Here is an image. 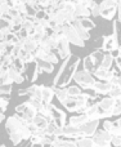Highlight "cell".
<instances>
[{
  "instance_id": "cell-17",
  "label": "cell",
  "mask_w": 121,
  "mask_h": 147,
  "mask_svg": "<svg viewBox=\"0 0 121 147\" xmlns=\"http://www.w3.org/2000/svg\"><path fill=\"white\" fill-rule=\"evenodd\" d=\"M71 25L73 26V28L76 30V32L79 34V36H80L84 41H86V40H89V39H90V32H89L86 28H84L83 26H81V23H80V21H79V20H75L72 23H71Z\"/></svg>"
},
{
  "instance_id": "cell-6",
  "label": "cell",
  "mask_w": 121,
  "mask_h": 147,
  "mask_svg": "<svg viewBox=\"0 0 121 147\" xmlns=\"http://www.w3.org/2000/svg\"><path fill=\"white\" fill-rule=\"evenodd\" d=\"M15 115H18L19 117H22V119L26 120L27 123H31L34 117L38 115V110H35L34 107H31L27 102H23V103L15 106Z\"/></svg>"
},
{
  "instance_id": "cell-24",
  "label": "cell",
  "mask_w": 121,
  "mask_h": 147,
  "mask_svg": "<svg viewBox=\"0 0 121 147\" xmlns=\"http://www.w3.org/2000/svg\"><path fill=\"white\" fill-rule=\"evenodd\" d=\"M8 74H9V78L13 80V83H15V84H22L23 81H25V76H23L21 72H18L17 70L13 67V65H12V67L8 70Z\"/></svg>"
},
{
  "instance_id": "cell-37",
  "label": "cell",
  "mask_w": 121,
  "mask_h": 147,
  "mask_svg": "<svg viewBox=\"0 0 121 147\" xmlns=\"http://www.w3.org/2000/svg\"><path fill=\"white\" fill-rule=\"evenodd\" d=\"M89 10H90V16H93V17H98L99 16V4L97 1H94L93 4H91V7L89 8Z\"/></svg>"
},
{
  "instance_id": "cell-13",
  "label": "cell",
  "mask_w": 121,
  "mask_h": 147,
  "mask_svg": "<svg viewBox=\"0 0 121 147\" xmlns=\"http://www.w3.org/2000/svg\"><path fill=\"white\" fill-rule=\"evenodd\" d=\"M97 102H94L93 105H90V106L85 110V112H84L85 116L89 119V121H101L102 120L101 111H99V107H98V105H97Z\"/></svg>"
},
{
  "instance_id": "cell-18",
  "label": "cell",
  "mask_w": 121,
  "mask_h": 147,
  "mask_svg": "<svg viewBox=\"0 0 121 147\" xmlns=\"http://www.w3.org/2000/svg\"><path fill=\"white\" fill-rule=\"evenodd\" d=\"M88 121L89 119L85 116V114H79V115H75V116H71L68 119L67 124L71 125V127H81V125H84Z\"/></svg>"
},
{
  "instance_id": "cell-45",
  "label": "cell",
  "mask_w": 121,
  "mask_h": 147,
  "mask_svg": "<svg viewBox=\"0 0 121 147\" xmlns=\"http://www.w3.org/2000/svg\"><path fill=\"white\" fill-rule=\"evenodd\" d=\"M9 16L12 18H14V17H17V16H19V13L17 12V9H14V8H10V9H9Z\"/></svg>"
},
{
  "instance_id": "cell-53",
  "label": "cell",
  "mask_w": 121,
  "mask_h": 147,
  "mask_svg": "<svg viewBox=\"0 0 121 147\" xmlns=\"http://www.w3.org/2000/svg\"><path fill=\"white\" fill-rule=\"evenodd\" d=\"M115 1H117V0H115Z\"/></svg>"
},
{
  "instance_id": "cell-35",
  "label": "cell",
  "mask_w": 121,
  "mask_h": 147,
  "mask_svg": "<svg viewBox=\"0 0 121 147\" xmlns=\"http://www.w3.org/2000/svg\"><path fill=\"white\" fill-rule=\"evenodd\" d=\"M8 105H9V98L5 96L0 97V112H1V114H4V112L7 111Z\"/></svg>"
},
{
  "instance_id": "cell-43",
  "label": "cell",
  "mask_w": 121,
  "mask_h": 147,
  "mask_svg": "<svg viewBox=\"0 0 121 147\" xmlns=\"http://www.w3.org/2000/svg\"><path fill=\"white\" fill-rule=\"evenodd\" d=\"M0 32H1L4 36H8L10 34V28L8 27V26H5V27H0Z\"/></svg>"
},
{
  "instance_id": "cell-34",
  "label": "cell",
  "mask_w": 121,
  "mask_h": 147,
  "mask_svg": "<svg viewBox=\"0 0 121 147\" xmlns=\"http://www.w3.org/2000/svg\"><path fill=\"white\" fill-rule=\"evenodd\" d=\"M46 53H48V52L44 51L41 47L38 45V48L35 49V52H34L32 54H34V58H35V61H38V59H44V58H45Z\"/></svg>"
},
{
  "instance_id": "cell-31",
  "label": "cell",
  "mask_w": 121,
  "mask_h": 147,
  "mask_svg": "<svg viewBox=\"0 0 121 147\" xmlns=\"http://www.w3.org/2000/svg\"><path fill=\"white\" fill-rule=\"evenodd\" d=\"M43 61H46V62H49V63H52V65H57L59 62V58H58V56L56 54V52H48L46 56H45V58H44Z\"/></svg>"
},
{
  "instance_id": "cell-23",
  "label": "cell",
  "mask_w": 121,
  "mask_h": 147,
  "mask_svg": "<svg viewBox=\"0 0 121 147\" xmlns=\"http://www.w3.org/2000/svg\"><path fill=\"white\" fill-rule=\"evenodd\" d=\"M32 123L34 125H35L36 128H38L39 130H43V132H45V129H46V127H48V124H49V121L45 119V117H43V116H40V115H36L35 117L32 119Z\"/></svg>"
},
{
  "instance_id": "cell-3",
  "label": "cell",
  "mask_w": 121,
  "mask_h": 147,
  "mask_svg": "<svg viewBox=\"0 0 121 147\" xmlns=\"http://www.w3.org/2000/svg\"><path fill=\"white\" fill-rule=\"evenodd\" d=\"M73 81L76 83V85L81 89V90H89L93 89L94 84L97 83L95 78L91 74L84 71V70H77V72L73 76Z\"/></svg>"
},
{
  "instance_id": "cell-28",
  "label": "cell",
  "mask_w": 121,
  "mask_h": 147,
  "mask_svg": "<svg viewBox=\"0 0 121 147\" xmlns=\"http://www.w3.org/2000/svg\"><path fill=\"white\" fill-rule=\"evenodd\" d=\"M53 147H77L76 141L66 140V138H57V141L53 143Z\"/></svg>"
},
{
  "instance_id": "cell-22",
  "label": "cell",
  "mask_w": 121,
  "mask_h": 147,
  "mask_svg": "<svg viewBox=\"0 0 121 147\" xmlns=\"http://www.w3.org/2000/svg\"><path fill=\"white\" fill-rule=\"evenodd\" d=\"M35 65L41 72L52 74L54 71V65L49 63V62H46V61H43V59H38V61H35Z\"/></svg>"
},
{
  "instance_id": "cell-25",
  "label": "cell",
  "mask_w": 121,
  "mask_h": 147,
  "mask_svg": "<svg viewBox=\"0 0 121 147\" xmlns=\"http://www.w3.org/2000/svg\"><path fill=\"white\" fill-rule=\"evenodd\" d=\"M54 96H56V98L59 101V103L63 105L68 99L67 88H56V86H54Z\"/></svg>"
},
{
  "instance_id": "cell-44",
  "label": "cell",
  "mask_w": 121,
  "mask_h": 147,
  "mask_svg": "<svg viewBox=\"0 0 121 147\" xmlns=\"http://www.w3.org/2000/svg\"><path fill=\"white\" fill-rule=\"evenodd\" d=\"M117 20L121 22V0H117Z\"/></svg>"
},
{
  "instance_id": "cell-46",
  "label": "cell",
  "mask_w": 121,
  "mask_h": 147,
  "mask_svg": "<svg viewBox=\"0 0 121 147\" xmlns=\"http://www.w3.org/2000/svg\"><path fill=\"white\" fill-rule=\"evenodd\" d=\"M115 63H116V66H120L121 65V48H119V54L115 58Z\"/></svg>"
},
{
  "instance_id": "cell-11",
  "label": "cell",
  "mask_w": 121,
  "mask_h": 147,
  "mask_svg": "<svg viewBox=\"0 0 121 147\" xmlns=\"http://www.w3.org/2000/svg\"><path fill=\"white\" fill-rule=\"evenodd\" d=\"M116 49H119V44H117L114 34L104 36L103 41H102V49L101 51L103 52V53H112V52L116 51Z\"/></svg>"
},
{
  "instance_id": "cell-27",
  "label": "cell",
  "mask_w": 121,
  "mask_h": 147,
  "mask_svg": "<svg viewBox=\"0 0 121 147\" xmlns=\"http://www.w3.org/2000/svg\"><path fill=\"white\" fill-rule=\"evenodd\" d=\"M115 63V58L112 57L111 53H104L103 61H102V65L99 69H104V70H111L112 65Z\"/></svg>"
},
{
  "instance_id": "cell-16",
  "label": "cell",
  "mask_w": 121,
  "mask_h": 147,
  "mask_svg": "<svg viewBox=\"0 0 121 147\" xmlns=\"http://www.w3.org/2000/svg\"><path fill=\"white\" fill-rule=\"evenodd\" d=\"M54 86H46L43 85V90H41V102L43 103H52L54 98Z\"/></svg>"
},
{
  "instance_id": "cell-14",
  "label": "cell",
  "mask_w": 121,
  "mask_h": 147,
  "mask_svg": "<svg viewBox=\"0 0 121 147\" xmlns=\"http://www.w3.org/2000/svg\"><path fill=\"white\" fill-rule=\"evenodd\" d=\"M114 88L111 83H103V81H98L94 84L93 86V90L95 92L97 96H108V93L111 92V89Z\"/></svg>"
},
{
  "instance_id": "cell-40",
  "label": "cell",
  "mask_w": 121,
  "mask_h": 147,
  "mask_svg": "<svg viewBox=\"0 0 121 147\" xmlns=\"http://www.w3.org/2000/svg\"><path fill=\"white\" fill-rule=\"evenodd\" d=\"M36 12H38V10H36L35 8L27 7V9H26V16H27V17H35V16H36Z\"/></svg>"
},
{
  "instance_id": "cell-36",
  "label": "cell",
  "mask_w": 121,
  "mask_h": 147,
  "mask_svg": "<svg viewBox=\"0 0 121 147\" xmlns=\"http://www.w3.org/2000/svg\"><path fill=\"white\" fill-rule=\"evenodd\" d=\"M12 93V85H0V96H10Z\"/></svg>"
},
{
  "instance_id": "cell-50",
  "label": "cell",
  "mask_w": 121,
  "mask_h": 147,
  "mask_svg": "<svg viewBox=\"0 0 121 147\" xmlns=\"http://www.w3.org/2000/svg\"><path fill=\"white\" fill-rule=\"evenodd\" d=\"M4 40H5V36L3 35L1 32H0V43H1V41H4Z\"/></svg>"
},
{
  "instance_id": "cell-32",
  "label": "cell",
  "mask_w": 121,
  "mask_h": 147,
  "mask_svg": "<svg viewBox=\"0 0 121 147\" xmlns=\"http://www.w3.org/2000/svg\"><path fill=\"white\" fill-rule=\"evenodd\" d=\"M81 23V26H83L84 28H86V30L90 32V30H93V28H95V23L93 22V21L90 20V18H83V20H79Z\"/></svg>"
},
{
  "instance_id": "cell-12",
  "label": "cell",
  "mask_w": 121,
  "mask_h": 147,
  "mask_svg": "<svg viewBox=\"0 0 121 147\" xmlns=\"http://www.w3.org/2000/svg\"><path fill=\"white\" fill-rule=\"evenodd\" d=\"M57 52V56H58V58H61L63 61V59L68 58V57L71 56V49H70V43H68L67 40H66L65 38H61L59 43H58V47H57L56 49Z\"/></svg>"
},
{
  "instance_id": "cell-30",
  "label": "cell",
  "mask_w": 121,
  "mask_h": 147,
  "mask_svg": "<svg viewBox=\"0 0 121 147\" xmlns=\"http://www.w3.org/2000/svg\"><path fill=\"white\" fill-rule=\"evenodd\" d=\"M76 145L77 147H95L91 138H80L76 141Z\"/></svg>"
},
{
  "instance_id": "cell-5",
  "label": "cell",
  "mask_w": 121,
  "mask_h": 147,
  "mask_svg": "<svg viewBox=\"0 0 121 147\" xmlns=\"http://www.w3.org/2000/svg\"><path fill=\"white\" fill-rule=\"evenodd\" d=\"M62 35H63V38H65L70 44H72V45L80 47V48H84V47H85V41L79 36V34L76 32V30L73 28L72 25H65L63 26Z\"/></svg>"
},
{
  "instance_id": "cell-20",
  "label": "cell",
  "mask_w": 121,
  "mask_h": 147,
  "mask_svg": "<svg viewBox=\"0 0 121 147\" xmlns=\"http://www.w3.org/2000/svg\"><path fill=\"white\" fill-rule=\"evenodd\" d=\"M75 20H83V18H89L90 17V10L85 7L81 5H76L75 7V13H73Z\"/></svg>"
},
{
  "instance_id": "cell-21",
  "label": "cell",
  "mask_w": 121,
  "mask_h": 147,
  "mask_svg": "<svg viewBox=\"0 0 121 147\" xmlns=\"http://www.w3.org/2000/svg\"><path fill=\"white\" fill-rule=\"evenodd\" d=\"M38 45H39V44L36 43V41L34 40L31 36H28L27 39H25V40H23L22 49L26 52V53H34V52H35V49L38 48Z\"/></svg>"
},
{
  "instance_id": "cell-1",
  "label": "cell",
  "mask_w": 121,
  "mask_h": 147,
  "mask_svg": "<svg viewBox=\"0 0 121 147\" xmlns=\"http://www.w3.org/2000/svg\"><path fill=\"white\" fill-rule=\"evenodd\" d=\"M28 124L30 123H27L15 114L5 119V130L9 136L10 142L14 146H18L23 141H28L31 138Z\"/></svg>"
},
{
  "instance_id": "cell-19",
  "label": "cell",
  "mask_w": 121,
  "mask_h": 147,
  "mask_svg": "<svg viewBox=\"0 0 121 147\" xmlns=\"http://www.w3.org/2000/svg\"><path fill=\"white\" fill-rule=\"evenodd\" d=\"M103 57H104V53L102 51H94L93 53L89 54V58H90V61L93 62L95 71L99 69V67H101L102 61H103Z\"/></svg>"
},
{
  "instance_id": "cell-7",
  "label": "cell",
  "mask_w": 121,
  "mask_h": 147,
  "mask_svg": "<svg viewBox=\"0 0 121 147\" xmlns=\"http://www.w3.org/2000/svg\"><path fill=\"white\" fill-rule=\"evenodd\" d=\"M115 99L110 98L108 96L102 98L101 101L97 102L99 107V111H101V116L102 119L104 120H108L110 117H112V112H114V107H115Z\"/></svg>"
},
{
  "instance_id": "cell-38",
  "label": "cell",
  "mask_w": 121,
  "mask_h": 147,
  "mask_svg": "<svg viewBox=\"0 0 121 147\" xmlns=\"http://www.w3.org/2000/svg\"><path fill=\"white\" fill-rule=\"evenodd\" d=\"M23 63L25 65H28V63H35V58H34V54L32 53H26L22 58Z\"/></svg>"
},
{
  "instance_id": "cell-48",
  "label": "cell",
  "mask_w": 121,
  "mask_h": 147,
  "mask_svg": "<svg viewBox=\"0 0 121 147\" xmlns=\"http://www.w3.org/2000/svg\"><path fill=\"white\" fill-rule=\"evenodd\" d=\"M115 124H116L117 127H120V128H121V117H119V119H117L116 121H115Z\"/></svg>"
},
{
  "instance_id": "cell-39",
  "label": "cell",
  "mask_w": 121,
  "mask_h": 147,
  "mask_svg": "<svg viewBox=\"0 0 121 147\" xmlns=\"http://www.w3.org/2000/svg\"><path fill=\"white\" fill-rule=\"evenodd\" d=\"M10 7L8 5V3H4V4H0V14H8L9 13Z\"/></svg>"
},
{
  "instance_id": "cell-42",
  "label": "cell",
  "mask_w": 121,
  "mask_h": 147,
  "mask_svg": "<svg viewBox=\"0 0 121 147\" xmlns=\"http://www.w3.org/2000/svg\"><path fill=\"white\" fill-rule=\"evenodd\" d=\"M40 74H43V72H41L40 70L35 66V71H34V75H32V78H31V81H32V83H35V81L38 80V78H39V75H40Z\"/></svg>"
},
{
  "instance_id": "cell-47",
  "label": "cell",
  "mask_w": 121,
  "mask_h": 147,
  "mask_svg": "<svg viewBox=\"0 0 121 147\" xmlns=\"http://www.w3.org/2000/svg\"><path fill=\"white\" fill-rule=\"evenodd\" d=\"M31 147H43V145L39 142H35V143H31Z\"/></svg>"
},
{
  "instance_id": "cell-29",
  "label": "cell",
  "mask_w": 121,
  "mask_h": 147,
  "mask_svg": "<svg viewBox=\"0 0 121 147\" xmlns=\"http://www.w3.org/2000/svg\"><path fill=\"white\" fill-rule=\"evenodd\" d=\"M67 93H68V97H73L75 98V97L81 96L83 90L77 85H70V86H67Z\"/></svg>"
},
{
  "instance_id": "cell-15",
  "label": "cell",
  "mask_w": 121,
  "mask_h": 147,
  "mask_svg": "<svg viewBox=\"0 0 121 147\" xmlns=\"http://www.w3.org/2000/svg\"><path fill=\"white\" fill-rule=\"evenodd\" d=\"M93 76L95 79H98V81H103V83H110L112 80V78L115 76L114 70H104V69H98L93 74Z\"/></svg>"
},
{
  "instance_id": "cell-33",
  "label": "cell",
  "mask_w": 121,
  "mask_h": 147,
  "mask_svg": "<svg viewBox=\"0 0 121 147\" xmlns=\"http://www.w3.org/2000/svg\"><path fill=\"white\" fill-rule=\"evenodd\" d=\"M13 67H14V69L17 70L18 72H21V74H23L26 71V65L23 63V61L21 58H15L14 59V62H13Z\"/></svg>"
},
{
  "instance_id": "cell-10",
  "label": "cell",
  "mask_w": 121,
  "mask_h": 147,
  "mask_svg": "<svg viewBox=\"0 0 121 147\" xmlns=\"http://www.w3.org/2000/svg\"><path fill=\"white\" fill-rule=\"evenodd\" d=\"M52 119H53V123L58 128H63L65 125H67V117H66L65 111H62L54 105L52 106Z\"/></svg>"
},
{
  "instance_id": "cell-52",
  "label": "cell",
  "mask_w": 121,
  "mask_h": 147,
  "mask_svg": "<svg viewBox=\"0 0 121 147\" xmlns=\"http://www.w3.org/2000/svg\"><path fill=\"white\" fill-rule=\"evenodd\" d=\"M0 147H7V146H5V145H0Z\"/></svg>"
},
{
  "instance_id": "cell-41",
  "label": "cell",
  "mask_w": 121,
  "mask_h": 147,
  "mask_svg": "<svg viewBox=\"0 0 121 147\" xmlns=\"http://www.w3.org/2000/svg\"><path fill=\"white\" fill-rule=\"evenodd\" d=\"M45 16H46L45 10H38V12H36L35 18H36L38 21H41V20H44V18H45Z\"/></svg>"
},
{
  "instance_id": "cell-8",
  "label": "cell",
  "mask_w": 121,
  "mask_h": 147,
  "mask_svg": "<svg viewBox=\"0 0 121 147\" xmlns=\"http://www.w3.org/2000/svg\"><path fill=\"white\" fill-rule=\"evenodd\" d=\"M95 147H112V141L111 136L103 129H98L95 134L91 137Z\"/></svg>"
},
{
  "instance_id": "cell-51",
  "label": "cell",
  "mask_w": 121,
  "mask_h": 147,
  "mask_svg": "<svg viewBox=\"0 0 121 147\" xmlns=\"http://www.w3.org/2000/svg\"><path fill=\"white\" fill-rule=\"evenodd\" d=\"M43 147H53V145H50V143H45V145H43Z\"/></svg>"
},
{
  "instance_id": "cell-4",
  "label": "cell",
  "mask_w": 121,
  "mask_h": 147,
  "mask_svg": "<svg viewBox=\"0 0 121 147\" xmlns=\"http://www.w3.org/2000/svg\"><path fill=\"white\" fill-rule=\"evenodd\" d=\"M117 13V1L115 0H102L99 3V16L107 21H114Z\"/></svg>"
},
{
  "instance_id": "cell-26",
  "label": "cell",
  "mask_w": 121,
  "mask_h": 147,
  "mask_svg": "<svg viewBox=\"0 0 121 147\" xmlns=\"http://www.w3.org/2000/svg\"><path fill=\"white\" fill-rule=\"evenodd\" d=\"M112 25H114V32L112 34H114L117 44H119V48H121V22L119 20H114Z\"/></svg>"
},
{
  "instance_id": "cell-49",
  "label": "cell",
  "mask_w": 121,
  "mask_h": 147,
  "mask_svg": "<svg viewBox=\"0 0 121 147\" xmlns=\"http://www.w3.org/2000/svg\"><path fill=\"white\" fill-rule=\"evenodd\" d=\"M4 120H5V115L0 112V123H3V121H4Z\"/></svg>"
},
{
  "instance_id": "cell-9",
  "label": "cell",
  "mask_w": 121,
  "mask_h": 147,
  "mask_svg": "<svg viewBox=\"0 0 121 147\" xmlns=\"http://www.w3.org/2000/svg\"><path fill=\"white\" fill-rule=\"evenodd\" d=\"M41 90H43V85L32 84V85L28 86V88L18 90V96H21V97H22V96H27L28 98L41 101Z\"/></svg>"
},
{
  "instance_id": "cell-2",
  "label": "cell",
  "mask_w": 121,
  "mask_h": 147,
  "mask_svg": "<svg viewBox=\"0 0 121 147\" xmlns=\"http://www.w3.org/2000/svg\"><path fill=\"white\" fill-rule=\"evenodd\" d=\"M80 65V58L77 56L71 54L68 58L63 59L61 67L57 72L56 78L53 80V86L56 88H67L71 80H73V76L77 72V67Z\"/></svg>"
}]
</instances>
